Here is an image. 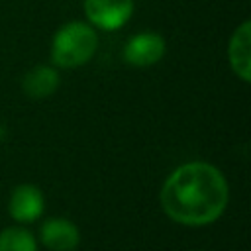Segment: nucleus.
I'll return each mask as SVG.
<instances>
[{
    "label": "nucleus",
    "mask_w": 251,
    "mask_h": 251,
    "mask_svg": "<svg viewBox=\"0 0 251 251\" xmlns=\"http://www.w3.org/2000/svg\"><path fill=\"white\" fill-rule=\"evenodd\" d=\"M98 49V33L88 22L73 20L63 24L51 39V63L57 69L86 65Z\"/></svg>",
    "instance_id": "obj_2"
},
{
    "label": "nucleus",
    "mask_w": 251,
    "mask_h": 251,
    "mask_svg": "<svg viewBox=\"0 0 251 251\" xmlns=\"http://www.w3.org/2000/svg\"><path fill=\"white\" fill-rule=\"evenodd\" d=\"M59 84H61L59 69L53 65H47V63H39V65L31 67L22 78V90L31 100L49 98L51 94L57 92Z\"/></svg>",
    "instance_id": "obj_8"
},
{
    "label": "nucleus",
    "mask_w": 251,
    "mask_h": 251,
    "mask_svg": "<svg viewBox=\"0 0 251 251\" xmlns=\"http://www.w3.org/2000/svg\"><path fill=\"white\" fill-rule=\"evenodd\" d=\"M39 241L49 251H75L80 243V231L69 218H47L39 227Z\"/></svg>",
    "instance_id": "obj_7"
},
{
    "label": "nucleus",
    "mask_w": 251,
    "mask_h": 251,
    "mask_svg": "<svg viewBox=\"0 0 251 251\" xmlns=\"http://www.w3.org/2000/svg\"><path fill=\"white\" fill-rule=\"evenodd\" d=\"M82 6L86 22L94 29L118 31L129 22L135 0H84Z\"/></svg>",
    "instance_id": "obj_3"
},
{
    "label": "nucleus",
    "mask_w": 251,
    "mask_h": 251,
    "mask_svg": "<svg viewBox=\"0 0 251 251\" xmlns=\"http://www.w3.org/2000/svg\"><path fill=\"white\" fill-rule=\"evenodd\" d=\"M167 53V43L165 37L157 31H139L133 33L122 51V57L127 65L145 69L157 65Z\"/></svg>",
    "instance_id": "obj_4"
},
{
    "label": "nucleus",
    "mask_w": 251,
    "mask_h": 251,
    "mask_svg": "<svg viewBox=\"0 0 251 251\" xmlns=\"http://www.w3.org/2000/svg\"><path fill=\"white\" fill-rule=\"evenodd\" d=\"M6 139V127H4V124H0V143Z\"/></svg>",
    "instance_id": "obj_10"
},
{
    "label": "nucleus",
    "mask_w": 251,
    "mask_h": 251,
    "mask_svg": "<svg viewBox=\"0 0 251 251\" xmlns=\"http://www.w3.org/2000/svg\"><path fill=\"white\" fill-rule=\"evenodd\" d=\"M45 212V196L39 186L31 182H22L12 188L8 198V214L10 218L20 224L27 226L39 220Z\"/></svg>",
    "instance_id": "obj_5"
},
{
    "label": "nucleus",
    "mask_w": 251,
    "mask_h": 251,
    "mask_svg": "<svg viewBox=\"0 0 251 251\" xmlns=\"http://www.w3.org/2000/svg\"><path fill=\"white\" fill-rule=\"evenodd\" d=\"M227 63L241 82L251 80V22L243 20L227 41Z\"/></svg>",
    "instance_id": "obj_6"
},
{
    "label": "nucleus",
    "mask_w": 251,
    "mask_h": 251,
    "mask_svg": "<svg viewBox=\"0 0 251 251\" xmlns=\"http://www.w3.org/2000/svg\"><path fill=\"white\" fill-rule=\"evenodd\" d=\"M229 186L224 173L208 161L178 165L159 192L161 210L169 220L188 227L214 224L227 208Z\"/></svg>",
    "instance_id": "obj_1"
},
{
    "label": "nucleus",
    "mask_w": 251,
    "mask_h": 251,
    "mask_svg": "<svg viewBox=\"0 0 251 251\" xmlns=\"http://www.w3.org/2000/svg\"><path fill=\"white\" fill-rule=\"evenodd\" d=\"M192 251H204V249H192Z\"/></svg>",
    "instance_id": "obj_11"
},
{
    "label": "nucleus",
    "mask_w": 251,
    "mask_h": 251,
    "mask_svg": "<svg viewBox=\"0 0 251 251\" xmlns=\"http://www.w3.org/2000/svg\"><path fill=\"white\" fill-rule=\"evenodd\" d=\"M0 251H37L35 235L25 226H8L0 231Z\"/></svg>",
    "instance_id": "obj_9"
}]
</instances>
